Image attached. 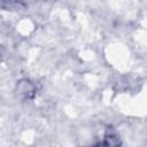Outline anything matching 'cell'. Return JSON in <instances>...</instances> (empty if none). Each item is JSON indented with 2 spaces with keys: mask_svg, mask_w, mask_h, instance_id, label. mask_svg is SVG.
I'll return each instance as SVG.
<instances>
[{
  "mask_svg": "<svg viewBox=\"0 0 147 147\" xmlns=\"http://www.w3.org/2000/svg\"><path fill=\"white\" fill-rule=\"evenodd\" d=\"M17 92H18V94L23 95L24 98L31 99L34 95L36 87H34V85L30 80L23 79V80H20L18 84H17Z\"/></svg>",
  "mask_w": 147,
  "mask_h": 147,
  "instance_id": "1",
  "label": "cell"
},
{
  "mask_svg": "<svg viewBox=\"0 0 147 147\" xmlns=\"http://www.w3.org/2000/svg\"><path fill=\"white\" fill-rule=\"evenodd\" d=\"M122 144L121 138L116 133H107L105 136V140L102 145L105 147H119Z\"/></svg>",
  "mask_w": 147,
  "mask_h": 147,
  "instance_id": "2",
  "label": "cell"
},
{
  "mask_svg": "<svg viewBox=\"0 0 147 147\" xmlns=\"http://www.w3.org/2000/svg\"><path fill=\"white\" fill-rule=\"evenodd\" d=\"M92 147H105L103 145H99V146H92Z\"/></svg>",
  "mask_w": 147,
  "mask_h": 147,
  "instance_id": "3",
  "label": "cell"
}]
</instances>
